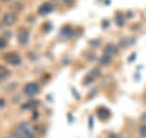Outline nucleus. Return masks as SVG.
Returning <instances> with one entry per match:
<instances>
[{
    "mask_svg": "<svg viewBox=\"0 0 146 138\" xmlns=\"http://www.w3.org/2000/svg\"><path fill=\"white\" fill-rule=\"evenodd\" d=\"M52 11H54V5L50 1H46V3L42 4L40 7L38 9L39 15H42V16H46V15H49V13L52 12Z\"/></svg>",
    "mask_w": 146,
    "mask_h": 138,
    "instance_id": "39448f33",
    "label": "nucleus"
},
{
    "mask_svg": "<svg viewBox=\"0 0 146 138\" xmlns=\"http://www.w3.org/2000/svg\"><path fill=\"white\" fill-rule=\"evenodd\" d=\"M0 1H1V3H9L10 0H0Z\"/></svg>",
    "mask_w": 146,
    "mask_h": 138,
    "instance_id": "f3484780",
    "label": "nucleus"
},
{
    "mask_svg": "<svg viewBox=\"0 0 146 138\" xmlns=\"http://www.w3.org/2000/svg\"><path fill=\"white\" fill-rule=\"evenodd\" d=\"M7 138H21L20 136H18V135H16V133L15 132H13V133H11V135L10 136H9Z\"/></svg>",
    "mask_w": 146,
    "mask_h": 138,
    "instance_id": "dca6fc26",
    "label": "nucleus"
},
{
    "mask_svg": "<svg viewBox=\"0 0 146 138\" xmlns=\"http://www.w3.org/2000/svg\"><path fill=\"white\" fill-rule=\"evenodd\" d=\"M28 39H29V32L26 28H20L17 31V40L21 45L28 43Z\"/></svg>",
    "mask_w": 146,
    "mask_h": 138,
    "instance_id": "20e7f679",
    "label": "nucleus"
},
{
    "mask_svg": "<svg viewBox=\"0 0 146 138\" xmlns=\"http://www.w3.org/2000/svg\"><path fill=\"white\" fill-rule=\"evenodd\" d=\"M9 76H10V70H9L7 67H5V66L0 65V82L7 80Z\"/></svg>",
    "mask_w": 146,
    "mask_h": 138,
    "instance_id": "1a4fd4ad",
    "label": "nucleus"
},
{
    "mask_svg": "<svg viewBox=\"0 0 146 138\" xmlns=\"http://www.w3.org/2000/svg\"><path fill=\"white\" fill-rule=\"evenodd\" d=\"M15 133L21 138H33L34 137V127L29 122H20L15 128Z\"/></svg>",
    "mask_w": 146,
    "mask_h": 138,
    "instance_id": "f257e3e1",
    "label": "nucleus"
},
{
    "mask_svg": "<svg viewBox=\"0 0 146 138\" xmlns=\"http://www.w3.org/2000/svg\"><path fill=\"white\" fill-rule=\"evenodd\" d=\"M117 52H118L117 47L115 44H111V43L107 44L106 47H105V49H104V54L106 55V56H110V58H112L113 55H116Z\"/></svg>",
    "mask_w": 146,
    "mask_h": 138,
    "instance_id": "0eeeda50",
    "label": "nucleus"
},
{
    "mask_svg": "<svg viewBox=\"0 0 146 138\" xmlns=\"http://www.w3.org/2000/svg\"><path fill=\"white\" fill-rule=\"evenodd\" d=\"M139 135L143 137V138H146V125L140 126V128H139Z\"/></svg>",
    "mask_w": 146,
    "mask_h": 138,
    "instance_id": "9b49d317",
    "label": "nucleus"
},
{
    "mask_svg": "<svg viewBox=\"0 0 146 138\" xmlns=\"http://www.w3.org/2000/svg\"><path fill=\"white\" fill-rule=\"evenodd\" d=\"M17 21V16L13 12H6L3 16V23L5 26H13Z\"/></svg>",
    "mask_w": 146,
    "mask_h": 138,
    "instance_id": "423d86ee",
    "label": "nucleus"
},
{
    "mask_svg": "<svg viewBox=\"0 0 146 138\" xmlns=\"http://www.w3.org/2000/svg\"><path fill=\"white\" fill-rule=\"evenodd\" d=\"M61 34L63 36L65 34L66 37H71L73 34V28L70 26H65V27H62V29H61Z\"/></svg>",
    "mask_w": 146,
    "mask_h": 138,
    "instance_id": "9d476101",
    "label": "nucleus"
},
{
    "mask_svg": "<svg viewBox=\"0 0 146 138\" xmlns=\"http://www.w3.org/2000/svg\"><path fill=\"white\" fill-rule=\"evenodd\" d=\"M4 60H5L7 64H10L12 66H17L21 64V58L20 55L16 53H6L4 55Z\"/></svg>",
    "mask_w": 146,
    "mask_h": 138,
    "instance_id": "7ed1b4c3",
    "label": "nucleus"
},
{
    "mask_svg": "<svg viewBox=\"0 0 146 138\" xmlns=\"http://www.w3.org/2000/svg\"><path fill=\"white\" fill-rule=\"evenodd\" d=\"M62 1H63V3H65V4H66V5H67V6H71V5H72V4H73V1H74V0H62Z\"/></svg>",
    "mask_w": 146,
    "mask_h": 138,
    "instance_id": "2eb2a0df",
    "label": "nucleus"
},
{
    "mask_svg": "<svg viewBox=\"0 0 146 138\" xmlns=\"http://www.w3.org/2000/svg\"><path fill=\"white\" fill-rule=\"evenodd\" d=\"M110 59H111V58H110V56H106V55H105L104 58L100 59V62L104 64V65H107V64H110V61H111Z\"/></svg>",
    "mask_w": 146,
    "mask_h": 138,
    "instance_id": "f8f14e48",
    "label": "nucleus"
},
{
    "mask_svg": "<svg viewBox=\"0 0 146 138\" xmlns=\"http://www.w3.org/2000/svg\"><path fill=\"white\" fill-rule=\"evenodd\" d=\"M6 45H7V42H6V39H5V38H1V37H0V49L5 48Z\"/></svg>",
    "mask_w": 146,
    "mask_h": 138,
    "instance_id": "4468645a",
    "label": "nucleus"
},
{
    "mask_svg": "<svg viewBox=\"0 0 146 138\" xmlns=\"http://www.w3.org/2000/svg\"><path fill=\"white\" fill-rule=\"evenodd\" d=\"M23 92L26 95L28 96H34L40 92V87L38 86V83H34V82H29L23 87Z\"/></svg>",
    "mask_w": 146,
    "mask_h": 138,
    "instance_id": "f03ea898",
    "label": "nucleus"
},
{
    "mask_svg": "<svg viewBox=\"0 0 146 138\" xmlns=\"http://www.w3.org/2000/svg\"><path fill=\"white\" fill-rule=\"evenodd\" d=\"M96 114L101 120H107V119L110 117V115H111V113H110L108 109H106V108H99Z\"/></svg>",
    "mask_w": 146,
    "mask_h": 138,
    "instance_id": "6e6552de",
    "label": "nucleus"
},
{
    "mask_svg": "<svg viewBox=\"0 0 146 138\" xmlns=\"http://www.w3.org/2000/svg\"><path fill=\"white\" fill-rule=\"evenodd\" d=\"M121 15H122V13H121V12H117V13H116V18H117V23H118V25H119V26H121V25H123V23H124V21H123V17H122V18H119V16H121Z\"/></svg>",
    "mask_w": 146,
    "mask_h": 138,
    "instance_id": "ddd939ff",
    "label": "nucleus"
}]
</instances>
